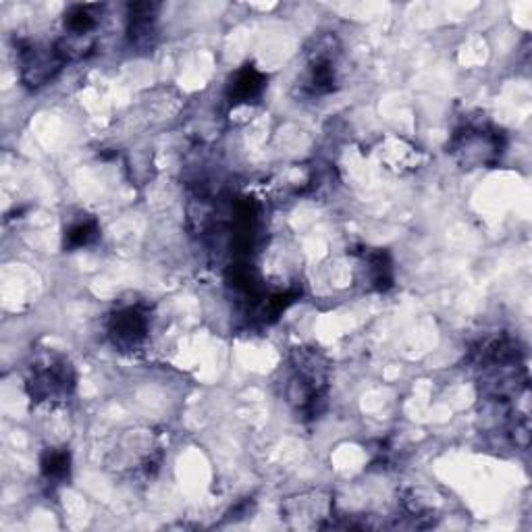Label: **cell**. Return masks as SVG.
Returning a JSON list of instances; mask_svg holds the SVG:
<instances>
[{
  "label": "cell",
  "instance_id": "obj_1",
  "mask_svg": "<svg viewBox=\"0 0 532 532\" xmlns=\"http://www.w3.org/2000/svg\"><path fill=\"white\" fill-rule=\"evenodd\" d=\"M329 393V362L316 348H298L291 354L287 399L306 418L323 412Z\"/></svg>",
  "mask_w": 532,
  "mask_h": 532
},
{
  "label": "cell",
  "instance_id": "obj_2",
  "mask_svg": "<svg viewBox=\"0 0 532 532\" xmlns=\"http://www.w3.org/2000/svg\"><path fill=\"white\" fill-rule=\"evenodd\" d=\"M447 152L464 169H491L505 152V133L491 123H464L449 140Z\"/></svg>",
  "mask_w": 532,
  "mask_h": 532
},
{
  "label": "cell",
  "instance_id": "obj_3",
  "mask_svg": "<svg viewBox=\"0 0 532 532\" xmlns=\"http://www.w3.org/2000/svg\"><path fill=\"white\" fill-rule=\"evenodd\" d=\"M77 387V372L71 360L59 352L40 354L25 379V391L36 404L65 402Z\"/></svg>",
  "mask_w": 532,
  "mask_h": 532
},
{
  "label": "cell",
  "instance_id": "obj_4",
  "mask_svg": "<svg viewBox=\"0 0 532 532\" xmlns=\"http://www.w3.org/2000/svg\"><path fill=\"white\" fill-rule=\"evenodd\" d=\"M17 65L21 82L36 90L50 84L59 75V71L65 67V59L57 42L48 46L32 40H21L17 44Z\"/></svg>",
  "mask_w": 532,
  "mask_h": 532
},
{
  "label": "cell",
  "instance_id": "obj_5",
  "mask_svg": "<svg viewBox=\"0 0 532 532\" xmlns=\"http://www.w3.org/2000/svg\"><path fill=\"white\" fill-rule=\"evenodd\" d=\"M150 333V312L142 304L121 306L106 321V335L119 352H136Z\"/></svg>",
  "mask_w": 532,
  "mask_h": 532
},
{
  "label": "cell",
  "instance_id": "obj_6",
  "mask_svg": "<svg viewBox=\"0 0 532 532\" xmlns=\"http://www.w3.org/2000/svg\"><path fill=\"white\" fill-rule=\"evenodd\" d=\"M266 88V73L260 71L254 63L239 67L227 82V98L231 104H248L262 96Z\"/></svg>",
  "mask_w": 532,
  "mask_h": 532
},
{
  "label": "cell",
  "instance_id": "obj_7",
  "mask_svg": "<svg viewBox=\"0 0 532 532\" xmlns=\"http://www.w3.org/2000/svg\"><path fill=\"white\" fill-rule=\"evenodd\" d=\"M158 5L154 3H131L127 7V38L133 46L148 48L156 36Z\"/></svg>",
  "mask_w": 532,
  "mask_h": 532
},
{
  "label": "cell",
  "instance_id": "obj_8",
  "mask_svg": "<svg viewBox=\"0 0 532 532\" xmlns=\"http://www.w3.org/2000/svg\"><path fill=\"white\" fill-rule=\"evenodd\" d=\"M306 92L312 96H325L337 88V65L333 52L318 50L314 59L308 63L306 73Z\"/></svg>",
  "mask_w": 532,
  "mask_h": 532
},
{
  "label": "cell",
  "instance_id": "obj_9",
  "mask_svg": "<svg viewBox=\"0 0 532 532\" xmlns=\"http://www.w3.org/2000/svg\"><path fill=\"white\" fill-rule=\"evenodd\" d=\"M360 260L366 273L368 287L375 291H389L393 287V260L389 252L381 248H364Z\"/></svg>",
  "mask_w": 532,
  "mask_h": 532
},
{
  "label": "cell",
  "instance_id": "obj_10",
  "mask_svg": "<svg viewBox=\"0 0 532 532\" xmlns=\"http://www.w3.org/2000/svg\"><path fill=\"white\" fill-rule=\"evenodd\" d=\"M102 7L100 5H73L65 11L63 15V25H65V36L71 38H92L98 21H100Z\"/></svg>",
  "mask_w": 532,
  "mask_h": 532
},
{
  "label": "cell",
  "instance_id": "obj_11",
  "mask_svg": "<svg viewBox=\"0 0 532 532\" xmlns=\"http://www.w3.org/2000/svg\"><path fill=\"white\" fill-rule=\"evenodd\" d=\"M40 472L52 485H61L71 476V454L65 447H48L40 458Z\"/></svg>",
  "mask_w": 532,
  "mask_h": 532
},
{
  "label": "cell",
  "instance_id": "obj_12",
  "mask_svg": "<svg viewBox=\"0 0 532 532\" xmlns=\"http://www.w3.org/2000/svg\"><path fill=\"white\" fill-rule=\"evenodd\" d=\"M98 237H100V223L94 217H84V219L73 221L65 229L63 244L69 252H75V250H82V248L96 244Z\"/></svg>",
  "mask_w": 532,
  "mask_h": 532
}]
</instances>
